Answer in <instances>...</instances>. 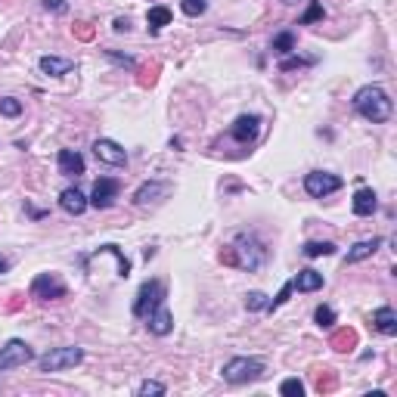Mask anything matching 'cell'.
<instances>
[{"instance_id":"31","label":"cell","mask_w":397,"mask_h":397,"mask_svg":"<svg viewBox=\"0 0 397 397\" xmlns=\"http://www.w3.org/2000/svg\"><path fill=\"white\" fill-rule=\"evenodd\" d=\"M289 295H292V283H285L283 289H279V295L267 301V307H264V310H267V314H273V310H276V307H283V304L289 301Z\"/></svg>"},{"instance_id":"14","label":"cell","mask_w":397,"mask_h":397,"mask_svg":"<svg viewBox=\"0 0 397 397\" xmlns=\"http://www.w3.org/2000/svg\"><path fill=\"white\" fill-rule=\"evenodd\" d=\"M351 208H354V214H357V217H372V214H376V208H378L376 190H369V186H360V190L354 192Z\"/></svg>"},{"instance_id":"26","label":"cell","mask_w":397,"mask_h":397,"mask_svg":"<svg viewBox=\"0 0 397 397\" xmlns=\"http://www.w3.org/2000/svg\"><path fill=\"white\" fill-rule=\"evenodd\" d=\"M99 252L115 254V258H118V276H130V261L124 258V252L118 245H99Z\"/></svg>"},{"instance_id":"23","label":"cell","mask_w":397,"mask_h":397,"mask_svg":"<svg viewBox=\"0 0 397 397\" xmlns=\"http://www.w3.org/2000/svg\"><path fill=\"white\" fill-rule=\"evenodd\" d=\"M270 50H273V53L289 56L292 50H295V34H292V31H279V34L270 41Z\"/></svg>"},{"instance_id":"9","label":"cell","mask_w":397,"mask_h":397,"mask_svg":"<svg viewBox=\"0 0 397 397\" xmlns=\"http://www.w3.org/2000/svg\"><path fill=\"white\" fill-rule=\"evenodd\" d=\"M258 134H261V115H239L230 124V136H233L236 143H242V146L254 143Z\"/></svg>"},{"instance_id":"35","label":"cell","mask_w":397,"mask_h":397,"mask_svg":"<svg viewBox=\"0 0 397 397\" xmlns=\"http://www.w3.org/2000/svg\"><path fill=\"white\" fill-rule=\"evenodd\" d=\"M105 56H109L112 62H118V65H124V68H136V62L130 59V56H121V53H115V50H105Z\"/></svg>"},{"instance_id":"16","label":"cell","mask_w":397,"mask_h":397,"mask_svg":"<svg viewBox=\"0 0 397 397\" xmlns=\"http://www.w3.org/2000/svg\"><path fill=\"white\" fill-rule=\"evenodd\" d=\"M87 205H90V202H87V196L78 190V186H68V190H62V196H59V208L65 211V214H74V217L84 214Z\"/></svg>"},{"instance_id":"22","label":"cell","mask_w":397,"mask_h":397,"mask_svg":"<svg viewBox=\"0 0 397 397\" xmlns=\"http://www.w3.org/2000/svg\"><path fill=\"white\" fill-rule=\"evenodd\" d=\"M329 345H332L335 351H351V347L357 345V332H354V329H338V332H332Z\"/></svg>"},{"instance_id":"4","label":"cell","mask_w":397,"mask_h":397,"mask_svg":"<svg viewBox=\"0 0 397 397\" xmlns=\"http://www.w3.org/2000/svg\"><path fill=\"white\" fill-rule=\"evenodd\" d=\"M84 360V351L74 345H65V347H53L50 354H43L37 360V369L41 372H65V369H74V366Z\"/></svg>"},{"instance_id":"29","label":"cell","mask_w":397,"mask_h":397,"mask_svg":"<svg viewBox=\"0 0 397 397\" xmlns=\"http://www.w3.org/2000/svg\"><path fill=\"white\" fill-rule=\"evenodd\" d=\"M0 115H6V118L22 115V103H19L16 96H3L0 99Z\"/></svg>"},{"instance_id":"37","label":"cell","mask_w":397,"mask_h":397,"mask_svg":"<svg viewBox=\"0 0 397 397\" xmlns=\"http://www.w3.org/2000/svg\"><path fill=\"white\" fill-rule=\"evenodd\" d=\"M112 28H115L118 34H121V31H130V19L128 16H118L115 22H112Z\"/></svg>"},{"instance_id":"38","label":"cell","mask_w":397,"mask_h":397,"mask_svg":"<svg viewBox=\"0 0 397 397\" xmlns=\"http://www.w3.org/2000/svg\"><path fill=\"white\" fill-rule=\"evenodd\" d=\"M74 31H78V37H84V41H90L93 37V28L87 22H81V25H74Z\"/></svg>"},{"instance_id":"13","label":"cell","mask_w":397,"mask_h":397,"mask_svg":"<svg viewBox=\"0 0 397 397\" xmlns=\"http://www.w3.org/2000/svg\"><path fill=\"white\" fill-rule=\"evenodd\" d=\"M56 165H59L62 177H81V174H84V155H81L78 149H59Z\"/></svg>"},{"instance_id":"32","label":"cell","mask_w":397,"mask_h":397,"mask_svg":"<svg viewBox=\"0 0 397 397\" xmlns=\"http://www.w3.org/2000/svg\"><path fill=\"white\" fill-rule=\"evenodd\" d=\"M279 394H285V397H301V394H304V385L298 382V378H285V382L279 385Z\"/></svg>"},{"instance_id":"15","label":"cell","mask_w":397,"mask_h":397,"mask_svg":"<svg viewBox=\"0 0 397 397\" xmlns=\"http://www.w3.org/2000/svg\"><path fill=\"white\" fill-rule=\"evenodd\" d=\"M167 192H171V183H165V180H149V183H143L140 190L134 192V205L159 202V198H165Z\"/></svg>"},{"instance_id":"7","label":"cell","mask_w":397,"mask_h":397,"mask_svg":"<svg viewBox=\"0 0 397 397\" xmlns=\"http://www.w3.org/2000/svg\"><path fill=\"white\" fill-rule=\"evenodd\" d=\"M159 301H165V283H161V279H146V283L140 285V292H136L134 316H146Z\"/></svg>"},{"instance_id":"19","label":"cell","mask_w":397,"mask_h":397,"mask_svg":"<svg viewBox=\"0 0 397 397\" xmlns=\"http://www.w3.org/2000/svg\"><path fill=\"white\" fill-rule=\"evenodd\" d=\"M323 273H316V270H298L295 273V279H292V289H298V292H316V289H323Z\"/></svg>"},{"instance_id":"25","label":"cell","mask_w":397,"mask_h":397,"mask_svg":"<svg viewBox=\"0 0 397 397\" xmlns=\"http://www.w3.org/2000/svg\"><path fill=\"white\" fill-rule=\"evenodd\" d=\"M304 258H320V254H335V242H307L301 248Z\"/></svg>"},{"instance_id":"10","label":"cell","mask_w":397,"mask_h":397,"mask_svg":"<svg viewBox=\"0 0 397 397\" xmlns=\"http://www.w3.org/2000/svg\"><path fill=\"white\" fill-rule=\"evenodd\" d=\"M118 190H121V183H118V180L99 177L96 183H93V192H90V198H87V202H90L93 208H112V205H115V198H118Z\"/></svg>"},{"instance_id":"11","label":"cell","mask_w":397,"mask_h":397,"mask_svg":"<svg viewBox=\"0 0 397 397\" xmlns=\"http://www.w3.org/2000/svg\"><path fill=\"white\" fill-rule=\"evenodd\" d=\"M146 326H149V332L152 335H167L174 329V314L167 310V304L165 301H159L152 310L146 314Z\"/></svg>"},{"instance_id":"5","label":"cell","mask_w":397,"mask_h":397,"mask_svg":"<svg viewBox=\"0 0 397 397\" xmlns=\"http://www.w3.org/2000/svg\"><path fill=\"white\" fill-rule=\"evenodd\" d=\"M31 360H34V351H31V345L22 338H10L3 347H0V372L19 369V366L31 363Z\"/></svg>"},{"instance_id":"33","label":"cell","mask_w":397,"mask_h":397,"mask_svg":"<svg viewBox=\"0 0 397 397\" xmlns=\"http://www.w3.org/2000/svg\"><path fill=\"white\" fill-rule=\"evenodd\" d=\"M267 301H270V298H267L264 292H248V295H245V307L248 310H264Z\"/></svg>"},{"instance_id":"12","label":"cell","mask_w":397,"mask_h":397,"mask_svg":"<svg viewBox=\"0 0 397 397\" xmlns=\"http://www.w3.org/2000/svg\"><path fill=\"white\" fill-rule=\"evenodd\" d=\"M93 155H96L99 161H105V165H115V167L128 165V152H124L115 140H105V136L93 143Z\"/></svg>"},{"instance_id":"24","label":"cell","mask_w":397,"mask_h":397,"mask_svg":"<svg viewBox=\"0 0 397 397\" xmlns=\"http://www.w3.org/2000/svg\"><path fill=\"white\" fill-rule=\"evenodd\" d=\"M307 12H304L301 19H298V25H314V22H323L326 19V10H323V3L320 0H307Z\"/></svg>"},{"instance_id":"28","label":"cell","mask_w":397,"mask_h":397,"mask_svg":"<svg viewBox=\"0 0 397 397\" xmlns=\"http://www.w3.org/2000/svg\"><path fill=\"white\" fill-rule=\"evenodd\" d=\"M180 10H183V16L198 19L205 10H208V0H180Z\"/></svg>"},{"instance_id":"36","label":"cell","mask_w":397,"mask_h":397,"mask_svg":"<svg viewBox=\"0 0 397 397\" xmlns=\"http://www.w3.org/2000/svg\"><path fill=\"white\" fill-rule=\"evenodd\" d=\"M316 388H320V391H332L335 388V376H320V378H316Z\"/></svg>"},{"instance_id":"39","label":"cell","mask_w":397,"mask_h":397,"mask_svg":"<svg viewBox=\"0 0 397 397\" xmlns=\"http://www.w3.org/2000/svg\"><path fill=\"white\" fill-rule=\"evenodd\" d=\"M43 6L53 12H65V3H62V0H43Z\"/></svg>"},{"instance_id":"17","label":"cell","mask_w":397,"mask_h":397,"mask_svg":"<svg viewBox=\"0 0 397 397\" xmlns=\"http://www.w3.org/2000/svg\"><path fill=\"white\" fill-rule=\"evenodd\" d=\"M378 248H382V239H378V236H372V239L357 242V245H351V248H347V254H345V264H357V261L372 258V254H376Z\"/></svg>"},{"instance_id":"41","label":"cell","mask_w":397,"mask_h":397,"mask_svg":"<svg viewBox=\"0 0 397 397\" xmlns=\"http://www.w3.org/2000/svg\"><path fill=\"white\" fill-rule=\"evenodd\" d=\"M283 3H289V6H292V3H304V0H283Z\"/></svg>"},{"instance_id":"34","label":"cell","mask_w":397,"mask_h":397,"mask_svg":"<svg viewBox=\"0 0 397 397\" xmlns=\"http://www.w3.org/2000/svg\"><path fill=\"white\" fill-rule=\"evenodd\" d=\"M136 394H140V397H149V394H165V385H161V382H149V378H146V382H143L140 388H136Z\"/></svg>"},{"instance_id":"8","label":"cell","mask_w":397,"mask_h":397,"mask_svg":"<svg viewBox=\"0 0 397 397\" xmlns=\"http://www.w3.org/2000/svg\"><path fill=\"white\" fill-rule=\"evenodd\" d=\"M62 295H65V283L56 273H37L31 279V298H37V301H53Z\"/></svg>"},{"instance_id":"2","label":"cell","mask_w":397,"mask_h":397,"mask_svg":"<svg viewBox=\"0 0 397 397\" xmlns=\"http://www.w3.org/2000/svg\"><path fill=\"white\" fill-rule=\"evenodd\" d=\"M354 109H357V115H363L366 121L372 124H385L391 118V112H394V103H391V96L382 90L378 84H366L360 87L357 93H354Z\"/></svg>"},{"instance_id":"21","label":"cell","mask_w":397,"mask_h":397,"mask_svg":"<svg viewBox=\"0 0 397 397\" xmlns=\"http://www.w3.org/2000/svg\"><path fill=\"white\" fill-rule=\"evenodd\" d=\"M146 22H149V31H161L165 25H171V10L167 6H152L146 12Z\"/></svg>"},{"instance_id":"6","label":"cell","mask_w":397,"mask_h":397,"mask_svg":"<svg viewBox=\"0 0 397 397\" xmlns=\"http://www.w3.org/2000/svg\"><path fill=\"white\" fill-rule=\"evenodd\" d=\"M341 190V177L338 174H329V171H310L307 177H304V192H307L310 198H326L332 196V192Z\"/></svg>"},{"instance_id":"18","label":"cell","mask_w":397,"mask_h":397,"mask_svg":"<svg viewBox=\"0 0 397 397\" xmlns=\"http://www.w3.org/2000/svg\"><path fill=\"white\" fill-rule=\"evenodd\" d=\"M372 329H378L382 335H397V314H394V307H378L376 314H372Z\"/></svg>"},{"instance_id":"20","label":"cell","mask_w":397,"mask_h":397,"mask_svg":"<svg viewBox=\"0 0 397 397\" xmlns=\"http://www.w3.org/2000/svg\"><path fill=\"white\" fill-rule=\"evenodd\" d=\"M41 72L43 74H50V78H62V74H68L74 68V62L72 59H59V56H41Z\"/></svg>"},{"instance_id":"27","label":"cell","mask_w":397,"mask_h":397,"mask_svg":"<svg viewBox=\"0 0 397 397\" xmlns=\"http://www.w3.org/2000/svg\"><path fill=\"white\" fill-rule=\"evenodd\" d=\"M314 323H316L320 329H332V326H335V310L326 307V304H320V307L314 310Z\"/></svg>"},{"instance_id":"30","label":"cell","mask_w":397,"mask_h":397,"mask_svg":"<svg viewBox=\"0 0 397 397\" xmlns=\"http://www.w3.org/2000/svg\"><path fill=\"white\" fill-rule=\"evenodd\" d=\"M304 65H314V59H304V56H285L279 62V72H295V68H304Z\"/></svg>"},{"instance_id":"3","label":"cell","mask_w":397,"mask_h":397,"mask_svg":"<svg viewBox=\"0 0 397 397\" xmlns=\"http://www.w3.org/2000/svg\"><path fill=\"white\" fill-rule=\"evenodd\" d=\"M264 372H267L264 360H258V357H233V360L223 363L221 376H223V382H230V385H248V382L264 378Z\"/></svg>"},{"instance_id":"40","label":"cell","mask_w":397,"mask_h":397,"mask_svg":"<svg viewBox=\"0 0 397 397\" xmlns=\"http://www.w3.org/2000/svg\"><path fill=\"white\" fill-rule=\"evenodd\" d=\"M6 270H10V261H6V258H0V273H6Z\"/></svg>"},{"instance_id":"1","label":"cell","mask_w":397,"mask_h":397,"mask_svg":"<svg viewBox=\"0 0 397 397\" xmlns=\"http://www.w3.org/2000/svg\"><path fill=\"white\" fill-rule=\"evenodd\" d=\"M221 261L230 267H239V270L254 273L264 267L267 248H264V242L258 239V233H236L233 242L221 252Z\"/></svg>"}]
</instances>
